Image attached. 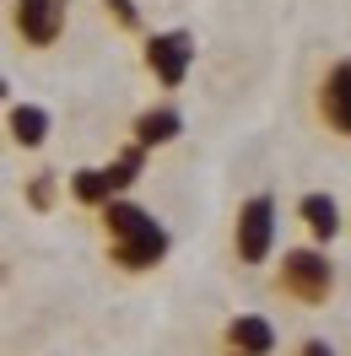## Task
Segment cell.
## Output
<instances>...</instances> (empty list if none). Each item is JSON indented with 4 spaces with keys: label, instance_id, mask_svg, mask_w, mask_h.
Returning a JSON list of instances; mask_svg holds the SVG:
<instances>
[{
    "label": "cell",
    "instance_id": "cell-11",
    "mask_svg": "<svg viewBox=\"0 0 351 356\" xmlns=\"http://www.w3.org/2000/svg\"><path fill=\"white\" fill-rule=\"evenodd\" d=\"M70 195H76L81 205H109V200H119L103 168H76V173H70Z\"/></svg>",
    "mask_w": 351,
    "mask_h": 356
},
{
    "label": "cell",
    "instance_id": "cell-9",
    "mask_svg": "<svg viewBox=\"0 0 351 356\" xmlns=\"http://www.w3.org/2000/svg\"><path fill=\"white\" fill-rule=\"evenodd\" d=\"M178 135H184V119H178V108H146L141 119H135V146H141V152L168 146V140H178Z\"/></svg>",
    "mask_w": 351,
    "mask_h": 356
},
{
    "label": "cell",
    "instance_id": "cell-1",
    "mask_svg": "<svg viewBox=\"0 0 351 356\" xmlns=\"http://www.w3.org/2000/svg\"><path fill=\"white\" fill-rule=\"evenodd\" d=\"M103 227H109V254L125 270H152L168 254V227L135 200H109L103 205Z\"/></svg>",
    "mask_w": 351,
    "mask_h": 356
},
{
    "label": "cell",
    "instance_id": "cell-13",
    "mask_svg": "<svg viewBox=\"0 0 351 356\" xmlns=\"http://www.w3.org/2000/svg\"><path fill=\"white\" fill-rule=\"evenodd\" d=\"M103 6H109V17L119 27H130V33L141 27V6H135V0H103Z\"/></svg>",
    "mask_w": 351,
    "mask_h": 356
},
{
    "label": "cell",
    "instance_id": "cell-15",
    "mask_svg": "<svg viewBox=\"0 0 351 356\" xmlns=\"http://www.w3.org/2000/svg\"><path fill=\"white\" fill-rule=\"evenodd\" d=\"M297 356H335V346H329V340H303Z\"/></svg>",
    "mask_w": 351,
    "mask_h": 356
},
{
    "label": "cell",
    "instance_id": "cell-5",
    "mask_svg": "<svg viewBox=\"0 0 351 356\" xmlns=\"http://www.w3.org/2000/svg\"><path fill=\"white\" fill-rule=\"evenodd\" d=\"M70 6L65 0H11V27L27 49H54L65 38Z\"/></svg>",
    "mask_w": 351,
    "mask_h": 356
},
{
    "label": "cell",
    "instance_id": "cell-4",
    "mask_svg": "<svg viewBox=\"0 0 351 356\" xmlns=\"http://www.w3.org/2000/svg\"><path fill=\"white\" fill-rule=\"evenodd\" d=\"M195 33L189 27H168V33H152L146 38V70H152L162 87H184L189 70H195Z\"/></svg>",
    "mask_w": 351,
    "mask_h": 356
},
{
    "label": "cell",
    "instance_id": "cell-3",
    "mask_svg": "<svg viewBox=\"0 0 351 356\" xmlns=\"http://www.w3.org/2000/svg\"><path fill=\"white\" fill-rule=\"evenodd\" d=\"M233 248H238L243 265H265L270 259V248H276V195H254V200L238 205Z\"/></svg>",
    "mask_w": 351,
    "mask_h": 356
},
{
    "label": "cell",
    "instance_id": "cell-7",
    "mask_svg": "<svg viewBox=\"0 0 351 356\" xmlns=\"http://www.w3.org/2000/svg\"><path fill=\"white\" fill-rule=\"evenodd\" d=\"M227 346L238 356H270L276 351V324L260 318V313H238V318L227 324Z\"/></svg>",
    "mask_w": 351,
    "mask_h": 356
},
{
    "label": "cell",
    "instance_id": "cell-12",
    "mask_svg": "<svg viewBox=\"0 0 351 356\" xmlns=\"http://www.w3.org/2000/svg\"><path fill=\"white\" fill-rule=\"evenodd\" d=\"M141 168H146V152L130 140V146H125V152H119L109 168H103V173H109V184H114V195H119V189H130L135 178H141Z\"/></svg>",
    "mask_w": 351,
    "mask_h": 356
},
{
    "label": "cell",
    "instance_id": "cell-2",
    "mask_svg": "<svg viewBox=\"0 0 351 356\" xmlns=\"http://www.w3.org/2000/svg\"><path fill=\"white\" fill-rule=\"evenodd\" d=\"M276 286L286 297H297V302H329V291H335V265H329V254L319 248H286L281 270H276Z\"/></svg>",
    "mask_w": 351,
    "mask_h": 356
},
{
    "label": "cell",
    "instance_id": "cell-6",
    "mask_svg": "<svg viewBox=\"0 0 351 356\" xmlns=\"http://www.w3.org/2000/svg\"><path fill=\"white\" fill-rule=\"evenodd\" d=\"M319 119H325L335 135L351 140V54L335 60V65L325 70V81H319Z\"/></svg>",
    "mask_w": 351,
    "mask_h": 356
},
{
    "label": "cell",
    "instance_id": "cell-14",
    "mask_svg": "<svg viewBox=\"0 0 351 356\" xmlns=\"http://www.w3.org/2000/svg\"><path fill=\"white\" fill-rule=\"evenodd\" d=\"M27 200H33L38 211H44V205L54 200V173H38V178H33V189H27Z\"/></svg>",
    "mask_w": 351,
    "mask_h": 356
},
{
    "label": "cell",
    "instance_id": "cell-10",
    "mask_svg": "<svg viewBox=\"0 0 351 356\" xmlns=\"http://www.w3.org/2000/svg\"><path fill=\"white\" fill-rule=\"evenodd\" d=\"M297 216H303V227L319 243H329V238L341 232V205H335V195H303V200H297Z\"/></svg>",
    "mask_w": 351,
    "mask_h": 356
},
{
    "label": "cell",
    "instance_id": "cell-8",
    "mask_svg": "<svg viewBox=\"0 0 351 356\" xmlns=\"http://www.w3.org/2000/svg\"><path fill=\"white\" fill-rule=\"evenodd\" d=\"M6 130H11V140L17 146H44L49 140V108H38V103H11V113H6Z\"/></svg>",
    "mask_w": 351,
    "mask_h": 356
}]
</instances>
